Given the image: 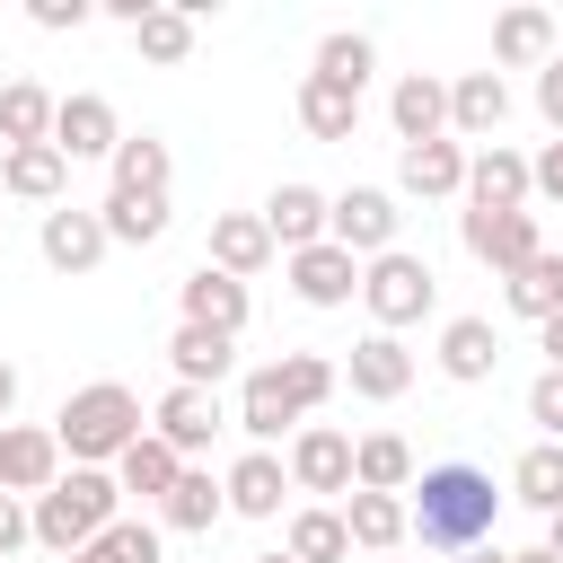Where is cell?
Instances as JSON below:
<instances>
[{
  "mask_svg": "<svg viewBox=\"0 0 563 563\" xmlns=\"http://www.w3.org/2000/svg\"><path fill=\"white\" fill-rule=\"evenodd\" d=\"M343 378H352V396L396 405V396L413 387V352H405L396 334H361V343H352V361H343Z\"/></svg>",
  "mask_w": 563,
  "mask_h": 563,
  "instance_id": "2e32d148",
  "label": "cell"
},
{
  "mask_svg": "<svg viewBox=\"0 0 563 563\" xmlns=\"http://www.w3.org/2000/svg\"><path fill=\"white\" fill-rule=\"evenodd\" d=\"M510 563H554V554H545V545H528V554H510Z\"/></svg>",
  "mask_w": 563,
  "mask_h": 563,
  "instance_id": "816d5d0a",
  "label": "cell"
},
{
  "mask_svg": "<svg viewBox=\"0 0 563 563\" xmlns=\"http://www.w3.org/2000/svg\"><path fill=\"white\" fill-rule=\"evenodd\" d=\"M528 194H545V202H563V141H545V150L528 158Z\"/></svg>",
  "mask_w": 563,
  "mask_h": 563,
  "instance_id": "ee69618b",
  "label": "cell"
},
{
  "mask_svg": "<svg viewBox=\"0 0 563 563\" xmlns=\"http://www.w3.org/2000/svg\"><path fill=\"white\" fill-rule=\"evenodd\" d=\"M537 114H545V123L563 132V53H554V62L537 70Z\"/></svg>",
  "mask_w": 563,
  "mask_h": 563,
  "instance_id": "bcb514c9",
  "label": "cell"
},
{
  "mask_svg": "<svg viewBox=\"0 0 563 563\" xmlns=\"http://www.w3.org/2000/svg\"><path fill=\"white\" fill-rule=\"evenodd\" d=\"M273 369H282V387H290V405H299V413H317V405L343 387V369H334L325 352H282Z\"/></svg>",
  "mask_w": 563,
  "mask_h": 563,
  "instance_id": "ab89813d",
  "label": "cell"
},
{
  "mask_svg": "<svg viewBox=\"0 0 563 563\" xmlns=\"http://www.w3.org/2000/svg\"><path fill=\"white\" fill-rule=\"evenodd\" d=\"M106 246H150L167 238V194H106Z\"/></svg>",
  "mask_w": 563,
  "mask_h": 563,
  "instance_id": "e575fe53",
  "label": "cell"
},
{
  "mask_svg": "<svg viewBox=\"0 0 563 563\" xmlns=\"http://www.w3.org/2000/svg\"><path fill=\"white\" fill-rule=\"evenodd\" d=\"M343 537L369 545V554H396L405 545V493H343Z\"/></svg>",
  "mask_w": 563,
  "mask_h": 563,
  "instance_id": "4316f807",
  "label": "cell"
},
{
  "mask_svg": "<svg viewBox=\"0 0 563 563\" xmlns=\"http://www.w3.org/2000/svg\"><path fill=\"white\" fill-rule=\"evenodd\" d=\"M405 493H413V501H405V537H422L431 554H466V545H484V537H493L501 493H493V475H484V466L449 457V466H422Z\"/></svg>",
  "mask_w": 563,
  "mask_h": 563,
  "instance_id": "6da1fadb",
  "label": "cell"
},
{
  "mask_svg": "<svg viewBox=\"0 0 563 563\" xmlns=\"http://www.w3.org/2000/svg\"><path fill=\"white\" fill-rule=\"evenodd\" d=\"M0 185H9L18 202H62V194H70V158H62L53 141H26V150H0Z\"/></svg>",
  "mask_w": 563,
  "mask_h": 563,
  "instance_id": "603a6c76",
  "label": "cell"
},
{
  "mask_svg": "<svg viewBox=\"0 0 563 563\" xmlns=\"http://www.w3.org/2000/svg\"><path fill=\"white\" fill-rule=\"evenodd\" d=\"M501 123H510V88H501V70H466V79H449V132L493 141Z\"/></svg>",
  "mask_w": 563,
  "mask_h": 563,
  "instance_id": "ffe728a7",
  "label": "cell"
},
{
  "mask_svg": "<svg viewBox=\"0 0 563 563\" xmlns=\"http://www.w3.org/2000/svg\"><path fill=\"white\" fill-rule=\"evenodd\" d=\"M132 44H141V62H185V53H194V18H185L176 0H150V9L132 18Z\"/></svg>",
  "mask_w": 563,
  "mask_h": 563,
  "instance_id": "8d00e7d4",
  "label": "cell"
},
{
  "mask_svg": "<svg viewBox=\"0 0 563 563\" xmlns=\"http://www.w3.org/2000/svg\"><path fill=\"white\" fill-rule=\"evenodd\" d=\"M220 422H229V413H220V396H211V387H167V396H158V413H150V431H158L185 466H194V449H211V431H220Z\"/></svg>",
  "mask_w": 563,
  "mask_h": 563,
  "instance_id": "7c38bea8",
  "label": "cell"
},
{
  "mask_svg": "<svg viewBox=\"0 0 563 563\" xmlns=\"http://www.w3.org/2000/svg\"><path fill=\"white\" fill-rule=\"evenodd\" d=\"M457 563H510V554H501V545H466Z\"/></svg>",
  "mask_w": 563,
  "mask_h": 563,
  "instance_id": "681fc988",
  "label": "cell"
},
{
  "mask_svg": "<svg viewBox=\"0 0 563 563\" xmlns=\"http://www.w3.org/2000/svg\"><path fill=\"white\" fill-rule=\"evenodd\" d=\"M26 18H35L44 35H62V26H88L97 9H88V0H26Z\"/></svg>",
  "mask_w": 563,
  "mask_h": 563,
  "instance_id": "7bdbcfd3",
  "label": "cell"
},
{
  "mask_svg": "<svg viewBox=\"0 0 563 563\" xmlns=\"http://www.w3.org/2000/svg\"><path fill=\"white\" fill-rule=\"evenodd\" d=\"M264 229H273V246H282V255L317 246V238H325V194H317V185H273Z\"/></svg>",
  "mask_w": 563,
  "mask_h": 563,
  "instance_id": "cb8c5ba5",
  "label": "cell"
},
{
  "mask_svg": "<svg viewBox=\"0 0 563 563\" xmlns=\"http://www.w3.org/2000/svg\"><path fill=\"white\" fill-rule=\"evenodd\" d=\"M9 405H18V369L0 361V422H9Z\"/></svg>",
  "mask_w": 563,
  "mask_h": 563,
  "instance_id": "c3c4849f",
  "label": "cell"
},
{
  "mask_svg": "<svg viewBox=\"0 0 563 563\" xmlns=\"http://www.w3.org/2000/svg\"><path fill=\"white\" fill-rule=\"evenodd\" d=\"M510 493L528 501V510H563V440H537V449H519V466H510Z\"/></svg>",
  "mask_w": 563,
  "mask_h": 563,
  "instance_id": "d590c367",
  "label": "cell"
},
{
  "mask_svg": "<svg viewBox=\"0 0 563 563\" xmlns=\"http://www.w3.org/2000/svg\"><path fill=\"white\" fill-rule=\"evenodd\" d=\"M290 563H343L352 554V537H343V510H290V545H282Z\"/></svg>",
  "mask_w": 563,
  "mask_h": 563,
  "instance_id": "74e56055",
  "label": "cell"
},
{
  "mask_svg": "<svg viewBox=\"0 0 563 563\" xmlns=\"http://www.w3.org/2000/svg\"><path fill=\"white\" fill-rule=\"evenodd\" d=\"M220 510H229V493L211 484V466H185V475L167 484V501H158V519H167V528H185V537H202Z\"/></svg>",
  "mask_w": 563,
  "mask_h": 563,
  "instance_id": "836d02e7",
  "label": "cell"
},
{
  "mask_svg": "<svg viewBox=\"0 0 563 563\" xmlns=\"http://www.w3.org/2000/svg\"><path fill=\"white\" fill-rule=\"evenodd\" d=\"M26 141H53V88L44 79L0 88V150H26Z\"/></svg>",
  "mask_w": 563,
  "mask_h": 563,
  "instance_id": "1f68e13d",
  "label": "cell"
},
{
  "mask_svg": "<svg viewBox=\"0 0 563 563\" xmlns=\"http://www.w3.org/2000/svg\"><path fill=\"white\" fill-rule=\"evenodd\" d=\"M167 361H176V387H211L238 369V334H211V325H176L167 334Z\"/></svg>",
  "mask_w": 563,
  "mask_h": 563,
  "instance_id": "7402d4cb",
  "label": "cell"
},
{
  "mask_svg": "<svg viewBox=\"0 0 563 563\" xmlns=\"http://www.w3.org/2000/svg\"><path fill=\"white\" fill-rule=\"evenodd\" d=\"M457 238H466V255L493 264V273H519L528 255H545L537 211H457Z\"/></svg>",
  "mask_w": 563,
  "mask_h": 563,
  "instance_id": "52a82bcc",
  "label": "cell"
},
{
  "mask_svg": "<svg viewBox=\"0 0 563 563\" xmlns=\"http://www.w3.org/2000/svg\"><path fill=\"white\" fill-rule=\"evenodd\" d=\"M220 493H229V510L238 519H282V493H290V466L273 457V449H246L229 475H220Z\"/></svg>",
  "mask_w": 563,
  "mask_h": 563,
  "instance_id": "d6986e66",
  "label": "cell"
},
{
  "mask_svg": "<svg viewBox=\"0 0 563 563\" xmlns=\"http://www.w3.org/2000/svg\"><path fill=\"white\" fill-rule=\"evenodd\" d=\"M396 185L422 194V202H457V194H466V150H457V141H413V150L396 158Z\"/></svg>",
  "mask_w": 563,
  "mask_h": 563,
  "instance_id": "44dd1931",
  "label": "cell"
},
{
  "mask_svg": "<svg viewBox=\"0 0 563 563\" xmlns=\"http://www.w3.org/2000/svg\"><path fill=\"white\" fill-rule=\"evenodd\" d=\"M106 167H114V194H167V176H176V158H167L158 132H123Z\"/></svg>",
  "mask_w": 563,
  "mask_h": 563,
  "instance_id": "4dcf8cb0",
  "label": "cell"
},
{
  "mask_svg": "<svg viewBox=\"0 0 563 563\" xmlns=\"http://www.w3.org/2000/svg\"><path fill=\"white\" fill-rule=\"evenodd\" d=\"M35 246H44V264H53V273H88V264L106 255V220H97V211H79V202H53V211H44V229H35Z\"/></svg>",
  "mask_w": 563,
  "mask_h": 563,
  "instance_id": "5bb4252c",
  "label": "cell"
},
{
  "mask_svg": "<svg viewBox=\"0 0 563 563\" xmlns=\"http://www.w3.org/2000/svg\"><path fill=\"white\" fill-rule=\"evenodd\" d=\"M431 299H440V273H431L413 246H387V255H369V264H361V308L378 317V334L422 325V317H431Z\"/></svg>",
  "mask_w": 563,
  "mask_h": 563,
  "instance_id": "277c9868",
  "label": "cell"
},
{
  "mask_svg": "<svg viewBox=\"0 0 563 563\" xmlns=\"http://www.w3.org/2000/svg\"><path fill=\"white\" fill-rule=\"evenodd\" d=\"M537 334H545V369H563V308H554V317H545Z\"/></svg>",
  "mask_w": 563,
  "mask_h": 563,
  "instance_id": "7dc6e473",
  "label": "cell"
},
{
  "mask_svg": "<svg viewBox=\"0 0 563 563\" xmlns=\"http://www.w3.org/2000/svg\"><path fill=\"white\" fill-rule=\"evenodd\" d=\"M493 361H501V334H493V317H449V325H440V369H449L457 387L493 378Z\"/></svg>",
  "mask_w": 563,
  "mask_h": 563,
  "instance_id": "d4e9b609",
  "label": "cell"
},
{
  "mask_svg": "<svg viewBox=\"0 0 563 563\" xmlns=\"http://www.w3.org/2000/svg\"><path fill=\"white\" fill-rule=\"evenodd\" d=\"M79 563H158V528L150 519H114L97 545H79Z\"/></svg>",
  "mask_w": 563,
  "mask_h": 563,
  "instance_id": "60d3db41",
  "label": "cell"
},
{
  "mask_svg": "<svg viewBox=\"0 0 563 563\" xmlns=\"http://www.w3.org/2000/svg\"><path fill=\"white\" fill-rule=\"evenodd\" d=\"M493 62H501V70H545V62H554V18H545V9H501Z\"/></svg>",
  "mask_w": 563,
  "mask_h": 563,
  "instance_id": "83f0119b",
  "label": "cell"
},
{
  "mask_svg": "<svg viewBox=\"0 0 563 563\" xmlns=\"http://www.w3.org/2000/svg\"><path fill=\"white\" fill-rule=\"evenodd\" d=\"M255 563H290V554H255Z\"/></svg>",
  "mask_w": 563,
  "mask_h": 563,
  "instance_id": "f5cc1de1",
  "label": "cell"
},
{
  "mask_svg": "<svg viewBox=\"0 0 563 563\" xmlns=\"http://www.w3.org/2000/svg\"><path fill=\"white\" fill-rule=\"evenodd\" d=\"M352 484H361V493H405V484H413V449H405L396 431L352 440Z\"/></svg>",
  "mask_w": 563,
  "mask_h": 563,
  "instance_id": "d6a6232c",
  "label": "cell"
},
{
  "mask_svg": "<svg viewBox=\"0 0 563 563\" xmlns=\"http://www.w3.org/2000/svg\"><path fill=\"white\" fill-rule=\"evenodd\" d=\"M114 141H123V123H114V106L97 97V88H79V97H53V150L79 167V158H114Z\"/></svg>",
  "mask_w": 563,
  "mask_h": 563,
  "instance_id": "ba28073f",
  "label": "cell"
},
{
  "mask_svg": "<svg viewBox=\"0 0 563 563\" xmlns=\"http://www.w3.org/2000/svg\"><path fill=\"white\" fill-rule=\"evenodd\" d=\"M53 440H62V466H114V457L141 440V396H132L123 378H88V387L62 396Z\"/></svg>",
  "mask_w": 563,
  "mask_h": 563,
  "instance_id": "7a4b0ae2",
  "label": "cell"
},
{
  "mask_svg": "<svg viewBox=\"0 0 563 563\" xmlns=\"http://www.w3.org/2000/svg\"><path fill=\"white\" fill-rule=\"evenodd\" d=\"M466 211H528V158L510 141H484L466 158Z\"/></svg>",
  "mask_w": 563,
  "mask_h": 563,
  "instance_id": "8fae6325",
  "label": "cell"
},
{
  "mask_svg": "<svg viewBox=\"0 0 563 563\" xmlns=\"http://www.w3.org/2000/svg\"><path fill=\"white\" fill-rule=\"evenodd\" d=\"M53 484H62V440H53V422H0V493L35 501V493H53Z\"/></svg>",
  "mask_w": 563,
  "mask_h": 563,
  "instance_id": "8992f818",
  "label": "cell"
},
{
  "mask_svg": "<svg viewBox=\"0 0 563 563\" xmlns=\"http://www.w3.org/2000/svg\"><path fill=\"white\" fill-rule=\"evenodd\" d=\"M528 422H537L545 440H563V369H537V387H528Z\"/></svg>",
  "mask_w": 563,
  "mask_h": 563,
  "instance_id": "b9f144b4",
  "label": "cell"
},
{
  "mask_svg": "<svg viewBox=\"0 0 563 563\" xmlns=\"http://www.w3.org/2000/svg\"><path fill=\"white\" fill-rule=\"evenodd\" d=\"M62 563H79V554H62Z\"/></svg>",
  "mask_w": 563,
  "mask_h": 563,
  "instance_id": "db71d44e",
  "label": "cell"
},
{
  "mask_svg": "<svg viewBox=\"0 0 563 563\" xmlns=\"http://www.w3.org/2000/svg\"><path fill=\"white\" fill-rule=\"evenodd\" d=\"M176 308H185V325H211V334H246V317H255L246 282H229V273H211V264H194V273L176 282Z\"/></svg>",
  "mask_w": 563,
  "mask_h": 563,
  "instance_id": "9c48e42d",
  "label": "cell"
},
{
  "mask_svg": "<svg viewBox=\"0 0 563 563\" xmlns=\"http://www.w3.org/2000/svg\"><path fill=\"white\" fill-rule=\"evenodd\" d=\"M290 290H299L308 308H343V299L361 290V264H352L334 238H317V246H299V255H290Z\"/></svg>",
  "mask_w": 563,
  "mask_h": 563,
  "instance_id": "ac0fdd59",
  "label": "cell"
},
{
  "mask_svg": "<svg viewBox=\"0 0 563 563\" xmlns=\"http://www.w3.org/2000/svg\"><path fill=\"white\" fill-rule=\"evenodd\" d=\"M299 123L317 132V141H352L361 132V88H343V79H299Z\"/></svg>",
  "mask_w": 563,
  "mask_h": 563,
  "instance_id": "f1b7e54d",
  "label": "cell"
},
{
  "mask_svg": "<svg viewBox=\"0 0 563 563\" xmlns=\"http://www.w3.org/2000/svg\"><path fill=\"white\" fill-rule=\"evenodd\" d=\"M387 123H396V141H405V150H413V141H449V79L405 70V79L387 88Z\"/></svg>",
  "mask_w": 563,
  "mask_h": 563,
  "instance_id": "30bf717a",
  "label": "cell"
},
{
  "mask_svg": "<svg viewBox=\"0 0 563 563\" xmlns=\"http://www.w3.org/2000/svg\"><path fill=\"white\" fill-rule=\"evenodd\" d=\"M369 62H378V44H369L361 26H334V35L317 44V79H343V88H369Z\"/></svg>",
  "mask_w": 563,
  "mask_h": 563,
  "instance_id": "f35d334b",
  "label": "cell"
},
{
  "mask_svg": "<svg viewBox=\"0 0 563 563\" xmlns=\"http://www.w3.org/2000/svg\"><path fill=\"white\" fill-rule=\"evenodd\" d=\"M114 501H123V493H114L106 466H62V484L26 501V528H35V545L79 554V545H97V537L114 528Z\"/></svg>",
  "mask_w": 563,
  "mask_h": 563,
  "instance_id": "3957f363",
  "label": "cell"
},
{
  "mask_svg": "<svg viewBox=\"0 0 563 563\" xmlns=\"http://www.w3.org/2000/svg\"><path fill=\"white\" fill-rule=\"evenodd\" d=\"M106 475H114V493H141V501H167V484L185 475V457H176V449H167L158 431H141V440H132V449H123V457H114Z\"/></svg>",
  "mask_w": 563,
  "mask_h": 563,
  "instance_id": "484cf974",
  "label": "cell"
},
{
  "mask_svg": "<svg viewBox=\"0 0 563 563\" xmlns=\"http://www.w3.org/2000/svg\"><path fill=\"white\" fill-rule=\"evenodd\" d=\"M26 537H35V528H26V501H18V493H0V563H9Z\"/></svg>",
  "mask_w": 563,
  "mask_h": 563,
  "instance_id": "f6af8a7d",
  "label": "cell"
},
{
  "mask_svg": "<svg viewBox=\"0 0 563 563\" xmlns=\"http://www.w3.org/2000/svg\"><path fill=\"white\" fill-rule=\"evenodd\" d=\"M396 220H405V211H396V194H378V185H352V194L325 202V238H334L352 264H361V255H387V246H396Z\"/></svg>",
  "mask_w": 563,
  "mask_h": 563,
  "instance_id": "5b68a950",
  "label": "cell"
},
{
  "mask_svg": "<svg viewBox=\"0 0 563 563\" xmlns=\"http://www.w3.org/2000/svg\"><path fill=\"white\" fill-rule=\"evenodd\" d=\"M545 554H554V563H563V510H554V519H545Z\"/></svg>",
  "mask_w": 563,
  "mask_h": 563,
  "instance_id": "f907efd6",
  "label": "cell"
},
{
  "mask_svg": "<svg viewBox=\"0 0 563 563\" xmlns=\"http://www.w3.org/2000/svg\"><path fill=\"white\" fill-rule=\"evenodd\" d=\"M211 273H229V282H255L264 264H273V229H264V211H220L211 220V255H202Z\"/></svg>",
  "mask_w": 563,
  "mask_h": 563,
  "instance_id": "9a60e30c",
  "label": "cell"
},
{
  "mask_svg": "<svg viewBox=\"0 0 563 563\" xmlns=\"http://www.w3.org/2000/svg\"><path fill=\"white\" fill-rule=\"evenodd\" d=\"M501 299H510V317H528V325H545V317L563 308V255L545 246V255H528L519 273H501Z\"/></svg>",
  "mask_w": 563,
  "mask_h": 563,
  "instance_id": "f546056e",
  "label": "cell"
},
{
  "mask_svg": "<svg viewBox=\"0 0 563 563\" xmlns=\"http://www.w3.org/2000/svg\"><path fill=\"white\" fill-rule=\"evenodd\" d=\"M229 422H238V431H246L255 449H273V440H282L290 422H308V413L290 405V387H282V369L264 361V369H246V387H238V413H229Z\"/></svg>",
  "mask_w": 563,
  "mask_h": 563,
  "instance_id": "e0dca14e",
  "label": "cell"
},
{
  "mask_svg": "<svg viewBox=\"0 0 563 563\" xmlns=\"http://www.w3.org/2000/svg\"><path fill=\"white\" fill-rule=\"evenodd\" d=\"M290 484L299 493H352V440L334 422H299L290 440Z\"/></svg>",
  "mask_w": 563,
  "mask_h": 563,
  "instance_id": "4fadbf2b",
  "label": "cell"
}]
</instances>
